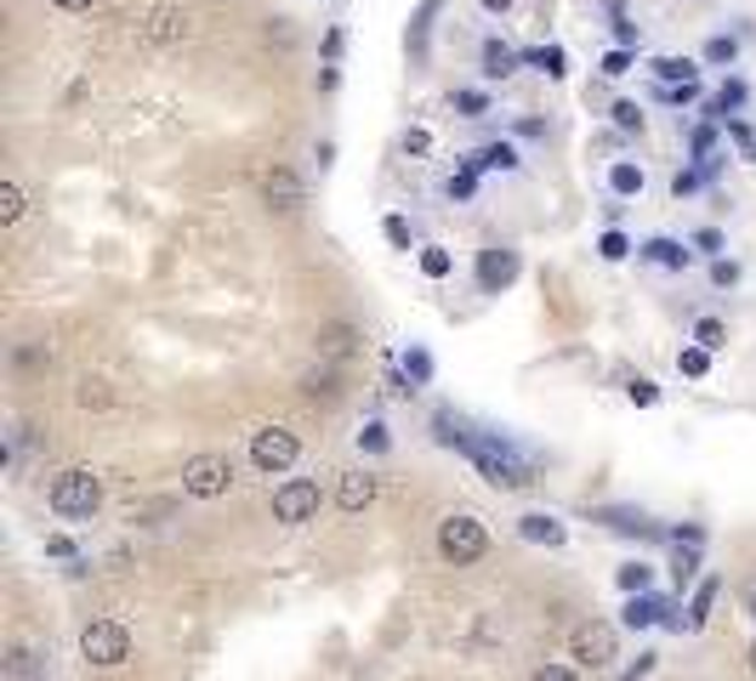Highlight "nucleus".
<instances>
[{"label": "nucleus", "instance_id": "f257e3e1", "mask_svg": "<svg viewBox=\"0 0 756 681\" xmlns=\"http://www.w3.org/2000/svg\"><path fill=\"white\" fill-rule=\"evenodd\" d=\"M439 444L472 455V466H478L495 489H530V482H535V460L517 455L501 431H466V426H455L450 415H439Z\"/></svg>", "mask_w": 756, "mask_h": 681}, {"label": "nucleus", "instance_id": "f03ea898", "mask_svg": "<svg viewBox=\"0 0 756 681\" xmlns=\"http://www.w3.org/2000/svg\"><path fill=\"white\" fill-rule=\"evenodd\" d=\"M484 551H490V533H484V522H478V517L455 511V517H444V522H439V557H444V562L466 568V562H478Z\"/></svg>", "mask_w": 756, "mask_h": 681}, {"label": "nucleus", "instance_id": "7ed1b4c3", "mask_svg": "<svg viewBox=\"0 0 756 681\" xmlns=\"http://www.w3.org/2000/svg\"><path fill=\"white\" fill-rule=\"evenodd\" d=\"M98 500H103L98 471L69 466V471L52 477V511H58V517H91V511H98Z\"/></svg>", "mask_w": 756, "mask_h": 681}, {"label": "nucleus", "instance_id": "20e7f679", "mask_svg": "<svg viewBox=\"0 0 756 681\" xmlns=\"http://www.w3.org/2000/svg\"><path fill=\"white\" fill-rule=\"evenodd\" d=\"M80 653H85V664H125L131 659V630L120 624V619H91L85 630H80Z\"/></svg>", "mask_w": 756, "mask_h": 681}, {"label": "nucleus", "instance_id": "39448f33", "mask_svg": "<svg viewBox=\"0 0 756 681\" xmlns=\"http://www.w3.org/2000/svg\"><path fill=\"white\" fill-rule=\"evenodd\" d=\"M228 482H233L228 455H194V460L182 466V489L194 495V500H216V495H228Z\"/></svg>", "mask_w": 756, "mask_h": 681}, {"label": "nucleus", "instance_id": "423d86ee", "mask_svg": "<svg viewBox=\"0 0 756 681\" xmlns=\"http://www.w3.org/2000/svg\"><path fill=\"white\" fill-rule=\"evenodd\" d=\"M569 653H575L586 670H608V664H614V624H603V619L575 624V630H569Z\"/></svg>", "mask_w": 756, "mask_h": 681}, {"label": "nucleus", "instance_id": "0eeeda50", "mask_svg": "<svg viewBox=\"0 0 756 681\" xmlns=\"http://www.w3.org/2000/svg\"><path fill=\"white\" fill-rule=\"evenodd\" d=\"M296 455H302V444H296V431H285V426H262V431L251 437V460H256L262 471H291Z\"/></svg>", "mask_w": 756, "mask_h": 681}, {"label": "nucleus", "instance_id": "6e6552de", "mask_svg": "<svg viewBox=\"0 0 756 681\" xmlns=\"http://www.w3.org/2000/svg\"><path fill=\"white\" fill-rule=\"evenodd\" d=\"M319 511V482H308V477H291V482H279V489H273V517L279 522H308Z\"/></svg>", "mask_w": 756, "mask_h": 681}, {"label": "nucleus", "instance_id": "1a4fd4ad", "mask_svg": "<svg viewBox=\"0 0 756 681\" xmlns=\"http://www.w3.org/2000/svg\"><path fill=\"white\" fill-rule=\"evenodd\" d=\"M262 200L273 211H302L308 205V187H302V176L291 165H273V171H262Z\"/></svg>", "mask_w": 756, "mask_h": 681}, {"label": "nucleus", "instance_id": "9d476101", "mask_svg": "<svg viewBox=\"0 0 756 681\" xmlns=\"http://www.w3.org/2000/svg\"><path fill=\"white\" fill-rule=\"evenodd\" d=\"M517 278V251H501V245H490L484 256H478V284H484V296H501V289Z\"/></svg>", "mask_w": 756, "mask_h": 681}, {"label": "nucleus", "instance_id": "9b49d317", "mask_svg": "<svg viewBox=\"0 0 756 681\" xmlns=\"http://www.w3.org/2000/svg\"><path fill=\"white\" fill-rule=\"evenodd\" d=\"M313 347H319V358L342 364V358H353V353H359V329H353V324H319Z\"/></svg>", "mask_w": 756, "mask_h": 681}, {"label": "nucleus", "instance_id": "f8f14e48", "mask_svg": "<svg viewBox=\"0 0 756 681\" xmlns=\"http://www.w3.org/2000/svg\"><path fill=\"white\" fill-rule=\"evenodd\" d=\"M182 34H188V12H177V7H154V12H143V40L171 45V40H182Z\"/></svg>", "mask_w": 756, "mask_h": 681}, {"label": "nucleus", "instance_id": "ddd939ff", "mask_svg": "<svg viewBox=\"0 0 756 681\" xmlns=\"http://www.w3.org/2000/svg\"><path fill=\"white\" fill-rule=\"evenodd\" d=\"M517 533H524L530 546H563V540H569V533H563V522H557V517H546V511L517 517Z\"/></svg>", "mask_w": 756, "mask_h": 681}, {"label": "nucleus", "instance_id": "4468645a", "mask_svg": "<svg viewBox=\"0 0 756 681\" xmlns=\"http://www.w3.org/2000/svg\"><path fill=\"white\" fill-rule=\"evenodd\" d=\"M370 500H375V477H370V471H347L342 489H336V506H342V511H364Z\"/></svg>", "mask_w": 756, "mask_h": 681}, {"label": "nucleus", "instance_id": "2eb2a0df", "mask_svg": "<svg viewBox=\"0 0 756 681\" xmlns=\"http://www.w3.org/2000/svg\"><path fill=\"white\" fill-rule=\"evenodd\" d=\"M648 69H654L659 85H694V80H699V63H694V58H654Z\"/></svg>", "mask_w": 756, "mask_h": 681}, {"label": "nucleus", "instance_id": "dca6fc26", "mask_svg": "<svg viewBox=\"0 0 756 681\" xmlns=\"http://www.w3.org/2000/svg\"><path fill=\"white\" fill-rule=\"evenodd\" d=\"M466 171H517V149L512 142H490V149H478L466 160Z\"/></svg>", "mask_w": 756, "mask_h": 681}, {"label": "nucleus", "instance_id": "f3484780", "mask_svg": "<svg viewBox=\"0 0 756 681\" xmlns=\"http://www.w3.org/2000/svg\"><path fill=\"white\" fill-rule=\"evenodd\" d=\"M608 528H621V533H643V540H659V533H666V528H659V522H648L643 511H597Z\"/></svg>", "mask_w": 756, "mask_h": 681}, {"label": "nucleus", "instance_id": "a211bd4d", "mask_svg": "<svg viewBox=\"0 0 756 681\" xmlns=\"http://www.w3.org/2000/svg\"><path fill=\"white\" fill-rule=\"evenodd\" d=\"M517 63H524V58H517L506 40H490V45H484V74H490V80H506V74H517Z\"/></svg>", "mask_w": 756, "mask_h": 681}, {"label": "nucleus", "instance_id": "6ab92c4d", "mask_svg": "<svg viewBox=\"0 0 756 681\" xmlns=\"http://www.w3.org/2000/svg\"><path fill=\"white\" fill-rule=\"evenodd\" d=\"M643 256H648L654 267H672V273H683V267H688V251L677 245V238H648Z\"/></svg>", "mask_w": 756, "mask_h": 681}, {"label": "nucleus", "instance_id": "aec40b11", "mask_svg": "<svg viewBox=\"0 0 756 681\" xmlns=\"http://www.w3.org/2000/svg\"><path fill=\"white\" fill-rule=\"evenodd\" d=\"M739 103H745V85H739V80H728V85L712 96V103H705V114H712V120H728Z\"/></svg>", "mask_w": 756, "mask_h": 681}, {"label": "nucleus", "instance_id": "412c9836", "mask_svg": "<svg viewBox=\"0 0 756 681\" xmlns=\"http://www.w3.org/2000/svg\"><path fill=\"white\" fill-rule=\"evenodd\" d=\"M608 187L621 193V200H632V193H643V165H626V160H621V165L608 171Z\"/></svg>", "mask_w": 756, "mask_h": 681}, {"label": "nucleus", "instance_id": "4be33fe9", "mask_svg": "<svg viewBox=\"0 0 756 681\" xmlns=\"http://www.w3.org/2000/svg\"><path fill=\"white\" fill-rule=\"evenodd\" d=\"M74 398H80V409H109V404H114L109 380H91V375L80 380V393H74Z\"/></svg>", "mask_w": 756, "mask_h": 681}, {"label": "nucleus", "instance_id": "5701e85b", "mask_svg": "<svg viewBox=\"0 0 756 681\" xmlns=\"http://www.w3.org/2000/svg\"><path fill=\"white\" fill-rule=\"evenodd\" d=\"M712 602H717V579H705V586L694 591V608H688V630H699L705 619H712Z\"/></svg>", "mask_w": 756, "mask_h": 681}, {"label": "nucleus", "instance_id": "b1692460", "mask_svg": "<svg viewBox=\"0 0 756 681\" xmlns=\"http://www.w3.org/2000/svg\"><path fill=\"white\" fill-rule=\"evenodd\" d=\"M524 63L546 69L552 80H563V45H535V52H524Z\"/></svg>", "mask_w": 756, "mask_h": 681}, {"label": "nucleus", "instance_id": "393cba45", "mask_svg": "<svg viewBox=\"0 0 756 681\" xmlns=\"http://www.w3.org/2000/svg\"><path fill=\"white\" fill-rule=\"evenodd\" d=\"M677 369H683L688 380H699L705 369H712V347H683V353H677Z\"/></svg>", "mask_w": 756, "mask_h": 681}, {"label": "nucleus", "instance_id": "a878e982", "mask_svg": "<svg viewBox=\"0 0 756 681\" xmlns=\"http://www.w3.org/2000/svg\"><path fill=\"white\" fill-rule=\"evenodd\" d=\"M648 579H654V568H648V562H626V568H621V591L643 597V591H648Z\"/></svg>", "mask_w": 756, "mask_h": 681}, {"label": "nucleus", "instance_id": "bb28decb", "mask_svg": "<svg viewBox=\"0 0 756 681\" xmlns=\"http://www.w3.org/2000/svg\"><path fill=\"white\" fill-rule=\"evenodd\" d=\"M654 619H659V602H648V597H632V602H626V624H632V630H648Z\"/></svg>", "mask_w": 756, "mask_h": 681}, {"label": "nucleus", "instance_id": "cd10ccee", "mask_svg": "<svg viewBox=\"0 0 756 681\" xmlns=\"http://www.w3.org/2000/svg\"><path fill=\"white\" fill-rule=\"evenodd\" d=\"M734 58H739V40H734V34L705 40V63H734Z\"/></svg>", "mask_w": 756, "mask_h": 681}, {"label": "nucleus", "instance_id": "c85d7f7f", "mask_svg": "<svg viewBox=\"0 0 756 681\" xmlns=\"http://www.w3.org/2000/svg\"><path fill=\"white\" fill-rule=\"evenodd\" d=\"M694 573H699V557H694V546H683V551L672 557V579H677V591L688 586V579H694Z\"/></svg>", "mask_w": 756, "mask_h": 681}, {"label": "nucleus", "instance_id": "c756f323", "mask_svg": "<svg viewBox=\"0 0 756 681\" xmlns=\"http://www.w3.org/2000/svg\"><path fill=\"white\" fill-rule=\"evenodd\" d=\"M18 216H23V187L7 182V187H0V222H18Z\"/></svg>", "mask_w": 756, "mask_h": 681}, {"label": "nucleus", "instance_id": "7c9ffc66", "mask_svg": "<svg viewBox=\"0 0 756 681\" xmlns=\"http://www.w3.org/2000/svg\"><path fill=\"white\" fill-rule=\"evenodd\" d=\"M302 393H308V398H336V375H330V369L302 375Z\"/></svg>", "mask_w": 756, "mask_h": 681}, {"label": "nucleus", "instance_id": "2f4dec72", "mask_svg": "<svg viewBox=\"0 0 756 681\" xmlns=\"http://www.w3.org/2000/svg\"><path fill=\"white\" fill-rule=\"evenodd\" d=\"M694 340H699V347H712V353H717L723 340H728V329H723L717 318H699V324H694Z\"/></svg>", "mask_w": 756, "mask_h": 681}, {"label": "nucleus", "instance_id": "473e14b6", "mask_svg": "<svg viewBox=\"0 0 756 681\" xmlns=\"http://www.w3.org/2000/svg\"><path fill=\"white\" fill-rule=\"evenodd\" d=\"M404 375H410V380L421 386V380H427V375H433V358H427V353H421V347H410V353H404Z\"/></svg>", "mask_w": 756, "mask_h": 681}, {"label": "nucleus", "instance_id": "72a5a7b5", "mask_svg": "<svg viewBox=\"0 0 756 681\" xmlns=\"http://www.w3.org/2000/svg\"><path fill=\"white\" fill-rule=\"evenodd\" d=\"M359 449H370V455H382V449H387V426H382V420H370V426L359 431Z\"/></svg>", "mask_w": 756, "mask_h": 681}, {"label": "nucleus", "instance_id": "f704fd0d", "mask_svg": "<svg viewBox=\"0 0 756 681\" xmlns=\"http://www.w3.org/2000/svg\"><path fill=\"white\" fill-rule=\"evenodd\" d=\"M626 393H632V404H637V409H654V404H659V386H654V380H643V375L626 386Z\"/></svg>", "mask_w": 756, "mask_h": 681}, {"label": "nucleus", "instance_id": "c9c22d12", "mask_svg": "<svg viewBox=\"0 0 756 681\" xmlns=\"http://www.w3.org/2000/svg\"><path fill=\"white\" fill-rule=\"evenodd\" d=\"M597 251H603V262H621L632 245H626V233H614V227H608V233L597 238Z\"/></svg>", "mask_w": 756, "mask_h": 681}, {"label": "nucleus", "instance_id": "e433bc0d", "mask_svg": "<svg viewBox=\"0 0 756 681\" xmlns=\"http://www.w3.org/2000/svg\"><path fill=\"white\" fill-rule=\"evenodd\" d=\"M421 273H427V278H444V273H450V251H439V245L421 251Z\"/></svg>", "mask_w": 756, "mask_h": 681}, {"label": "nucleus", "instance_id": "4c0bfd02", "mask_svg": "<svg viewBox=\"0 0 756 681\" xmlns=\"http://www.w3.org/2000/svg\"><path fill=\"white\" fill-rule=\"evenodd\" d=\"M472 187H478V171H466V165H461V171L450 176V200H472Z\"/></svg>", "mask_w": 756, "mask_h": 681}, {"label": "nucleus", "instance_id": "58836bf2", "mask_svg": "<svg viewBox=\"0 0 756 681\" xmlns=\"http://www.w3.org/2000/svg\"><path fill=\"white\" fill-rule=\"evenodd\" d=\"M614 125H621V131H643V109L637 103H614Z\"/></svg>", "mask_w": 756, "mask_h": 681}, {"label": "nucleus", "instance_id": "ea45409f", "mask_svg": "<svg viewBox=\"0 0 756 681\" xmlns=\"http://www.w3.org/2000/svg\"><path fill=\"white\" fill-rule=\"evenodd\" d=\"M728 136L739 142V154H745V160H756V136H750V125H745V120H728Z\"/></svg>", "mask_w": 756, "mask_h": 681}, {"label": "nucleus", "instance_id": "a19ab883", "mask_svg": "<svg viewBox=\"0 0 756 681\" xmlns=\"http://www.w3.org/2000/svg\"><path fill=\"white\" fill-rule=\"evenodd\" d=\"M626 69H632V52H626V45H614V52L603 58V74H614V80H621Z\"/></svg>", "mask_w": 756, "mask_h": 681}, {"label": "nucleus", "instance_id": "79ce46f5", "mask_svg": "<svg viewBox=\"0 0 756 681\" xmlns=\"http://www.w3.org/2000/svg\"><path fill=\"white\" fill-rule=\"evenodd\" d=\"M455 109L461 114H484L490 103H484V91H455Z\"/></svg>", "mask_w": 756, "mask_h": 681}, {"label": "nucleus", "instance_id": "37998d69", "mask_svg": "<svg viewBox=\"0 0 756 681\" xmlns=\"http://www.w3.org/2000/svg\"><path fill=\"white\" fill-rule=\"evenodd\" d=\"M712 142H717V125H699L694 131V160L705 165V154H712Z\"/></svg>", "mask_w": 756, "mask_h": 681}, {"label": "nucleus", "instance_id": "c03bdc74", "mask_svg": "<svg viewBox=\"0 0 756 681\" xmlns=\"http://www.w3.org/2000/svg\"><path fill=\"white\" fill-rule=\"evenodd\" d=\"M29 670H34V653H29V648H12V681H29Z\"/></svg>", "mask_w": 756, "mask_h": 681}, {"label": "nucleus", "instance_id": "a18cd8bd", "mask_svg": "<svg viewBox=\"0 0 756 681\" xmlns=\"http://www.w3.org/2000/svg\"><path fill=\"white\" fill-rule=\"evenodd\" d=\"M387 238H393L399 251H410V222H404V216H387Z\"/></svg>", "mask_w": 756, "mask_h": 681}, {"label": "nucleus", "instance_id": "49530a36", "mask_svg": "<svg viewBox=\"0 0 756 681\" xmlns=\"http://www.w3.org/2000/svg\"><path fill=\"white\" fill-rule=\"evenodd\" d=\"M530 681H581V675H575V670H563V664H541Z\"/></svg>", "mask_w": 756, "mask_h": 681}, {"label": "nucleus", "instance_id": "de8ad7c7", "mask_svg": "<svg viewBox=\"0 0 756 681\" xmlns=\"http://www.w3.org/2000/svg\"><path fill=\"white\" fill-rule=\"evenodd\" d=\"M427 149H433L427 131H404V154H427Z\"/></svg>", "mask_w": 756, "mask_h": 681}, {"label": "nucleus", "instance_id": "09e8293b", "mask_svg": "<svg viewBox=\"0 0 756 681\" xmlns=\"http://www.w3.org/2000/svg\"><path fill=\"white\" fill-rule=\"evenodd\" d=\"M694 251H723V233L717 227H699L694 233Z\"/></svg>", "mask_w": 756, "mask_h": 681}, {"label": "nucleus", "instance_id": "8fccbe9b", "mask_svg": "<svg viewBox=\"0 0 756 681\" xmlns=\"http://www.w3.org/2000/svg\"><path fill=\"white\" fill-rule=\"evenodd\" d=\"M699 176H705V171H677L672 193H677V200H683V193H694V187H699Z\"/></svg>", "mask_w": 756, "mask_h": 681}, {"label": "nucleus", "instance_id": "3c124183", "mask_svg": "<svg viewBox=\"0 0 756 681\" xmlns=\"http://www.w3.org/2000/svg\"><path fill=\"white\" fill-rule=\"evenodd\" d=\"M614 40H621L626 52H632V45H637V23H626V18H614Z\"/></svg>", "mask_w": 756, "mask_h": 681}, {"label": "nucleus", "instance_id": "603ef678", "mask_svg": "<svg viewBox=\"0 0 756 681\" xmlns=\"http://www.w3.org/2000/svg\"><path fill=\"white\" fill-rule=\"evenodd\" d=\"M324 58H330V69H336V58H342V34H336V29L324 34Z\"/></svg>", "mask_w": 756, "mask_h": 681}, {"label": "nucleus", "instance_id": "864d4df0", "mask_svg": "<svg viewBox=\"0 0 756 681\" xmlns=\"http://www.w3.org/2000/svg\"><path fill=\"white\" fill-rule=\"evenodd\" d=\"M46 551H52V557H74V540H63V533H52V540H46Z\"/></svg>", "mask_w": 756, "mask_h": 681}, {"label": "nucleus", "instance_id": "5fc2aeb1", "mask_svg": "<svg viewBox=\"0 0 756 681\" xmlns=\"http://www.w3.org/2000/svg\"><path fill=\"white\" fill-rule=\"evenodd\" d=\"M712 278H717V284H734V278H739V267H734V262H717V267H712Z\"/></svg>", "mask_w": 756, "mask_h": 681}, {"label": "nucleus", "instance_id": "6e6d98bb", "mask_svg": "<svg viewBox=\"0 0 756 681\" xmlns=\"http://www.w3.org/2000/svg\"><path fill=\"white\" fill-rule=\"evenodd\" d=\"M52 7H63V12H91L98 0H52Z\"/></svg>", "mask_w": 756, "mask_h": 681}, {"label": "nucleus", "instance_id": "4d7b16f0", "mask_svg": "<svg viewBox=\"0 0 756 681\" xmlns=\"http://www.w3.org/2000/svg\"><path fill=\"white\" fill-rule=\"evenodd\" d=\"M484 7H490V12H506V7H512V0H484Z\"/></svg>", "mask_w": 756, "mask_h": 681}, {"label": "nucleus", "instance_id": "13d9d810", "mask_svg": "<svg viewBox=\"0 0 756 681\" xmlns=\"http://www.w3.org/2000/svg\"><path fill=\"white\" fill-rule=\"evenodd\" d=\"M745 608H750V619H756V586H750V591H745Z\"/></svg>", "mask_w": 756, "mask_h": 681}, {"label": "nucleus", "instance_id": "bf43d9fd", "mask_svg": "<svg viewBox=\"0 0 756 681\" xmlns=\"http://www.w3.org/2000/svg\"><path fill=\"white\" fill-rule=\"evenodd\" d=\"M750 670H756V642H750Z\"/></svg>", "mask_w": 756, "mask_h": 681}]
</instances>
